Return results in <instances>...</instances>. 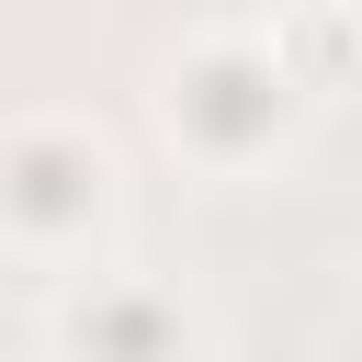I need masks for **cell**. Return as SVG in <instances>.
<instances>
[{"label": "cell", "mask_w": 362, "mask_h": 362, "mask_svg": "<svg viewBox=\"0 0 362 362\" xmlns=\"http://www.w3.org/2000/svg\"><path fill=\"white\" fill-rule=\"evenodd\" d=\"M68 351L79 362H192V317L147 283H90L68 305Z\"/></svg>", "instance_id": "cell-1"}]
</instances>
